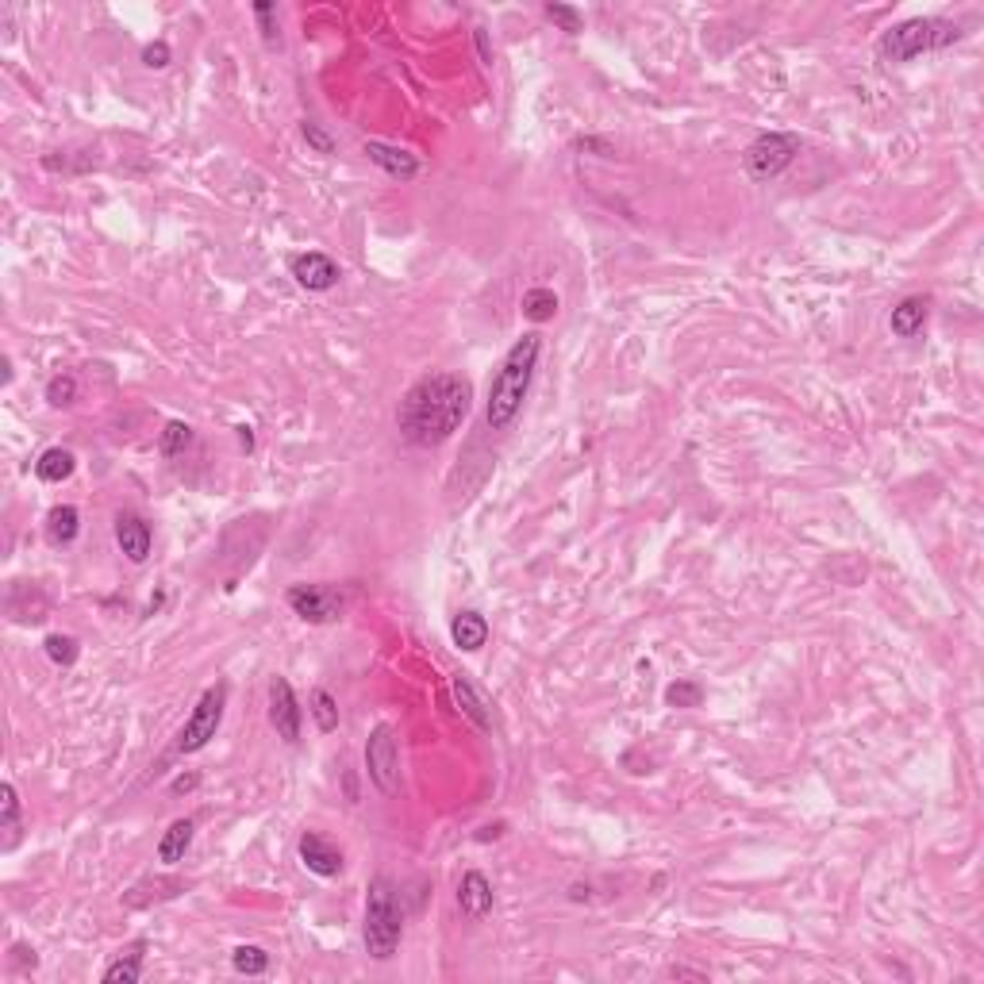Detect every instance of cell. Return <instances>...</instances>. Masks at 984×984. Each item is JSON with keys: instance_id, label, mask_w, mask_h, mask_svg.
<instances>
[{"instance_id": "cell-1", "label": "cell", "mask_w": 984, "mask_h": 984, "mask_svg": "<svg viewBox=\"0 0 984 984\" xmlns=\"http://www.w3.org/2000/svg\"><path fill=\"white\" fill-rule=\"evenodd\" d=\"M473 408V385L462 373H427L400 400V435L412 446H443Z\"/></svg>"}, {"instance_id": "cell-2", "label": "cell", "mask_w": 984, "mask_h": 984, "mask_svg": "<svg viewBox=\"0 0 984 984\" xmlns=\"http://www.w3.org/2000/svg\"><path fill=\"white\" fill-rule=\"evenodd\" d=\"M539 350H542V339L535 331H527L523 339L512 343V350L504 354L500 369L492 373L489 400H485V423H489L492 431H508L519 419L527 389H531V377H535V366H539Z\"/></svg>"}, {"instance_id": "cell-3", "label": "cell", "mask_w": 984, "mask_h": 984, "mask_svg": "<svg viewBox=\"0 0 984 984\" xmlns=\"http://www.w3.org/2000/svg\"><path fill=\"white\" fill-rule=\"evenodd\" d=\"M961 31L954 20H938V16H915V20H904V24L888 27L885 35L877 39V58L885 66H896V62H911L919 54H931V50L954 47Z\"/></svg>"}, {"instance_id": "cell-4", "label": "cell", "mask_w": 984, "mask_h": 984, "mask_svg": "<svg viewBox=\"0 0 984 984\" xmlns=\"http://www.w3.org/2000/svg\"><path fill=\"white\" fill-rule=\"evenodd\" d=\"M400 935H404V911L396 900V888L389 877H377L369 881L366 892V927H362L366 954L373 961H389L400 946Z\"/></svg>"}, {"instance_id": "cell-5", "label": "cell", "mask_w": 984, "mask_h": 984, "mask_svg": "<svg viewBox=\"0 0 984 984\" xmlns=\"http://www.w3.org/2000/svg\"><path fill=\"white\" fill-rule=\"evenodd\" d=\"M223 708H227V685L220 681V685L204 689V696L197 700L193 715L185 719L181 735H177V742H173V750H177V754H197V750H204V746L216 738V731H220Z\"/></svg>"}, {"instance_id": "cell-6", "label": "cell", "mask_w": 984, "mask_h": 984, "mask_svg": "<svg viewBox=\"0 0 984 984\" xmlns=\"http://www.w3.org/2000/svg\"><path fill=\"white\" fill-rule=\"evenodd\" d=\"M800 154V139L788 135V131H769V135H758L746 154H742V166L754 181H769L777 173H785Z\"/></svg>"}, {"instance_id": "cell-7", "label": "cell", "mask_w": 984, "mask_h": 984, "mask_svg": "<svg viewBox=\"0 0 984 984\" xmlns=\"http://www.w3.org/2000/svg\"><path fill=\"white\" fill-rule=\"evenodd\" d=\"M366 773H369V781L381 788L385 796H393L396 788H400V754H396V735L389 723L373 727V735H369Z\"/></svg>"}, {"instance_id": "cell-8", "label": "cell", "mask_w": 984, "mask_h": 984, "mask_svg": "<svg viewBox=\"0 0 984 984\" xmlns=\"http://www.w3.org/2000/svg\"><path fill=\"white\" fill-rule=\"evenodd\" d=\"M289 608H293L304 623H316V627H323V623H335L339 615H343V592L339 589H331V585H293L289 589Z\"/></svg>"}, {"instance_id": "cell-9", "label": "cell", "mask_w": 984, "mask_h": 984, "mask_svg": "<svg viewBox=\"0 0 984 984\" xmlns=\"http://www.w3.org/2000/svg\"><path fill=\"white\" fill-rule=\"evenodd\" d=\"M270 723H273V731L285 738L289 746L300 742L304 712H300V700H296L293 685H289L285 677H273L270 681Z\"/></svg>"}, {"instance_id": "cell-10", "label": "cell", "mask_w": 984, "mask_h": 984, "mask_svg": "<svg viewBox=\"0 0 984 984\" xmlns=\"http://www.w3.org/2000/svg\"><path fill=\"white\" fill-rule=\"evenodd\" d=\"M289 273L296 277V285L308 289V293H327V289H335L339 277H343L339 262H335L331 254H320V250L296 254L293 262H289Z\"/></svg>"}, {"instance_id": "cell-11", "label": "cell", "mask_w": 984, "mask_h": 984, "mask_svg": "<svg viewBox=\"0 0 984 984\" xmlns=\"http://www.w3.org/2000/svg\"><path fill=\"white\" fill-rule=\"evenodd\" d=\"M296 854L304 861V869L316 873V877H339V873H343V850L331 846V842L323 835H316V831H304V835H300Z\"/></svg>"}, {"instance_id": "cell-12", "label": "cell", "mask_w": 984, "mask_h": 984, "mask_svg": "<svg viewBox=\"0 0 984 984\" xmlns=\"http://www.w3.org/2000/svg\"><path fill=\"white\" fill-rule=\"evenodd\" d=\"M116 542H120V550L127 554V562H135V566H143L150 558V523L143 516H135V512H120L116 516Z\"/></svg>"}, {"instance_id": "cell-13", "label": "cell", "mask_w": 984, "mask_h": 984, "mask_svg": "<svg viewBox=\"0 0 984 984\" xmlns=\"http://www.w3.org/2000/svg\"><path fill=\"white\" fill-rule=\"evenodd\" d=\"M450 692H454V700H458V712L473 719L481 731H492V708L489 700L477 692V685L469 681V673H454L450 677Z\"/></svg>"}, {"instance_id": "cell-14", "label": "cell", "mask_w": 984, "mask_h": 984, "mask_svg": "<svg viewBox=\"0 0 984 984\" xmlns=\"http://www.w3.org/2000/svg\"><path fill=\"white\" fill-rule=\"evenodd\" d=\"M458 908L466 911L469 919H485L492 911V885L485 873L469 869L466 877L458 881Z\"/></svg>"}, {"instance_id": "cell-15", "label": "cell", "mask_w": 984, "mask_h": 984, "mask_svg": "<svg viewBox=\"0 0 984 984\" xmlns=\"http://www.w3.org/2000/svg\"><path fill=\"white\" fill-rule=\"evenodd\" d=\"M366 158L373 162V166H381V170L389 173V177H396V181H412L419 173V162L408 154V150H396V147H389V143H366Z\"/></svg>"}, {"instance_id": "cell-16", "label": "cell", "mask_w": 984, "mask_h": 984, "mask_svg": "<svg viewBox=\"0 0 984 984\" xmlns=\"http://www.w3.org/2000/svg\"><path fill=\"white\" fill-rule=\"evenodd\" d=\"M450 639L458 650H466V654H477L485 642H489V623H485V615L481 612H458L450 619Z\"/></svg>"}, {"instance_id": "cell-17", "label": "cell", "mask_w": 984, "mask_h": 984, "mask_svg": "<svg viewBox=\"0 0 984 984\" xmlns=\"http://www.w3.org/2000/svg\"><path fill=\"white\" fill-rule=\"evenodd\" d=\"M0 831H4V854L20 846L24 838V808H20V796H16V785H0Z\"/></svg>"}, {"instance_id": "cell-18", "label": "cell", "mask_w": 984, "mask_h": 984, "mask_svg": "<svg viewBox=\"0 0 984 984\" xmlns=\"http://www.w3.org/2000/svg\"><path fill=\"white\" fill-rule=\"evenodd\" d=\"M927 316H931V300H927V296H908V300H900V304L892 308V335H900V339L919 335L923 323H927Z\"/></svg>"}, {"instance_id": "cell-19", "label": "cell", "mask_w": 984, "mask_h": 984, "mask_svg": "<svg viewBox=\"0 0 984 984\" xmlns=\"http://www.w3.org/2000/svg\"><path fill=\"white\" fill-rule=\"evenodd\" d=\"M193 835H197V823H193V819H173L170 831H166L162 842H158V861H162V865H177V861L189 854Z\"/></svg>"}, {"instance_id": "cell-20", "label": "cell", "mask_w": 984, "mask_h": 984, "mask_svg": "<svg viewBox=\"0 0 984 984\" xmlns=\"http://www.w3.org/2000/svg\"><path fill=\"white\" fill-rule=\"evenodd\" d=\"M77 469V458L70 450H62V446H50L39 454V462H35V477L39 481H47V485H62V481H70Z\"/></svg>"}, {"instance_id": "cell-21", "label": "cell", "mask_w": 984, "mask_h": 984, "mask_svg": "<svg viewBox=\"0 0 984 984\" xmlns=\"http://www.w3.org/2000/svg\"><path fill=\"white\" fill-rule=\"evenodd\" d=\"M143 954H147V942H131L127 950H120V958L104 969V984H135L143 977Z\"/></svg>"}, {"instance_id": "cell-22", "label": "cell", "mask_w": 984, "mask_h": 984, "mask_svg": "<svg viewBox=\"0 0 984 984\" xmlns=\"http://www.w3.org/2000/svg\"><path fill=\"white\" fill-rule=\"evenodd\" d=\"M77 531H81V516H77L74 504H58V508H50L47 516V539L54 546H70L77 539Z\"/></svg>"}, {"instance_id": "cell-23", "label": "cell", "mask_w": 984, "mask_h": 984, "mask_svg": "<svg viewBox=\"0 0 984 984\" xmlns=\"http://www.w3.org/2000/svg\"><path fill=\"white\" fill-rule=\"evenodd\" d=\"M554 312H558V293L554 289H527L523 293V316L531 323H546L554 320Z\"/></svg>"}, {"instance_id": "cell-24", "label": "cell", "mask_w": 984, "mask_h": 984, "mask_svg": "<svg viewBox=\"0 0 984 984\" xmlns=\"http://www.w3.org/2000/svg\"><path fill=\"white\" fill-rule=\"evenodd\" d=\"M189 443H193V427L181 423V419H170L166 431H162V439H158V450H162L166 458H177V454L189 450Z\"/></svg>"}, {"instance_id": "cell-25", "label": "cell", "mask_w": 984, "mask_h": 984, "mask_svg": "<svg viewBox=\"0 0 984 984\" xmlns=\"http://www.w3.org/2000/svg\"><path fill=\"white\" fill-rule=\"evenodd\" d=\"M231 965H235V973H246V977H262V973L270 969V954H266L262 946H239V950L231 954Z\"/></svg>"}, {"instance_id": "cell-26", "label": "cell", "mask_w": 984, "mask_h": 984, "mask_svg": "<svg viewBox=\"0 0 984 984\" xmlns=\"http://www.w3.org/2000/svg\"><path fill=\"white\" fill-rule=\"evenodd\" d=\"M312 715H316L320 731H335V727H339V704H335V696L327 689L312 692Z\"/></svg>"}, {"instance_id": "cell-27", "label": "cell", "mask_w": 984, "mask_h": 984, "mask_svg": "<svg viewBox=\"0 0 984 984\" xmlns=\"http://www.w3.org/2000/svg\"><path fill=\"white\" fill-rule=\"evenodd\" d=\"M43 650H47V658L54 665H74L77 654H81V646H77L74 635H50V639L43 642Z\"/></svg>"}, {"instance_id": "cell-28", "label": "cell", "mask_w": 984, "mask_h": 984, "mask_svg": "<svg viewBox=\"0 0 984 984\" xmlns=\"http://www.w3.org/2000/svg\"><path fill=\"white\" fill-rule=\"evenodd\" d=\"M700 700H704V689L696 681H677V685L665 689V704L669 708H700Z\"/></svg>"}, {"instance_id": "cell-29", "label": "cell", "mask_w": 984, "mask_h": 984, "mask_svg": "<svg viewBox=\"0 0 984 984\" xmlns=\"http://www.w3.org/2000/svg\"><path fill=\"white\" fill-rule=\"evenodd\" d=\"M77 400V381L70 373H58V377H50L47 385V404L50 408H70Z\"/></svg>"}, {"instance_id": "cell-30", "label": "cell", "mask_w": 984, "mask_h": 984, "mask_svg": "<svg viewBox=\"0 0 984 984\" xmlns=\"http://www.w3.org/2000/svg\"><path fill=\"white\" fill-rule=\"evenodd\" d=\"M546 16L562 27V31H569V35H577V31L585 27L581 8H573V4H558V0H550V4H546Z\"/></svg>"}, {"instance_id": "cell-31", "label": "cell", "mask_w": 984, "mask_h": 984, "mask_svg": "<svg viewBox=\"0 0 984 984\" xmlns=\"http://www.w3.org/2000/svg\"><path fill=\"white\" fill-rule=\"evenodd\" d=\"M254 16H258V31H262V39L273 47V43H277V20H273V16H277V8H273V4H254Z\"/></svg>"}, {"instance_id": "cell-32", "label": "cell", "mask_w": 984, "mask_h": 984, "mask_svg": "<svg viewBox=\"0 0 984 984\" xmlns=\"http://www.w3.org/2000/svg\"><path fill=\"white\" fill-rule=\"evenodd\" d=\"M300 135H304V139H308L312 147L320 150V154H331V150H335V139H331L327 131H320V123L304 120V123H300Z\"/></svg>"}, {"instance_id": "cell-33", "label": "cell", "mask_w": 984, "mask_h": 984, "mask_svg": "<svg viewBox=\"0 0 984 984\" xmlns=\"http://www.w3.org/2000/svg\"><path fill=\"white\" fill-rule=\"evenodd\" d=\"M143 66H147V70L170 66V47H166V43H150V47L143 50Z\"/></svg>"}, {"instance_id": "cell-34", "label": "cell", "mask_w": 984, "mask_h": 984, "mask_svg": "<svg viewBox=\"0 0 984 984\" xmlns=\"http://www.w3.org/2000/svg\"><path fill=\"white\" fill-rule=\"evenodd\" d=\"M477 47H481V62L492 66V47H489V35H485V31H477Z\"/></svg>"}, {"instance_id": "cell-35", "label": "cell", "mask_w": 984, "mask_h": 984, "mask_svg": "<svg viewBox=\"0 0 984 984\" xmlns=\"http://www.w3.org/2000/svg\"><path fill=\"white\" fill-rule=\"evenodd\" d=\"M189 788H197V773H189V777H177V781H173V792H189Z\"/></svg>"}, {"instance_id": "cell-36", "label": "cell", "mask_w": 984, "mask_h": 984, "mask_svg": "<svg viewBox=\"0 0 984 984\" xmlns=\"http://www.w3.org/2000/svg\"><path fill=\"white\" fill-rule=\"evenodd\" d=\"M239 431V446L243 450H254V435H250V427H235Z\"/></svg>"}, {"instance_id": "cell-37", "label": "cell", "mask_w": 984, "mask_h": 984, "mask_svg": "<svg viewBox=\"0 0 984 984\" xmlns=\"http://www.w3.org/2000/svg\"><path fill=\"white\" fill-rule=\"evenodd\" d=\"M500 831H504L500 823H496V827H481V831H477V842H489V838H496Z\"/></svg>"}]
</instances>
